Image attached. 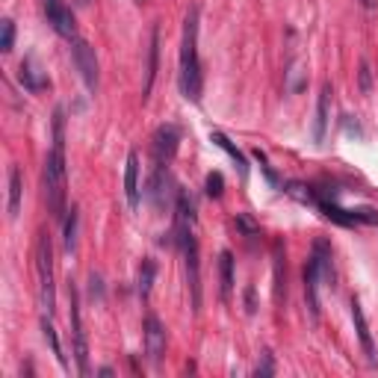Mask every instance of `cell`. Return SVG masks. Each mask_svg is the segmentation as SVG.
Listing matches in <instances>:
<instances>
[{
    "label": "cell",
    "instance_id": "6",
    "mask_svg": "<svg viewBox=\"0 0 378 378\" xmlns=\"http://www.w3.org/2000/svg\"><path fill=\"white\" fill-rule=\"evenodd\" d=\"M42 9H45V18L47 24L54 27L62 39H77V21H74V12L62 3V0H42Z\"/></svg>",
    "mask_w": 378,
    "mask_h": 378
},
{
    "label": "cell",
    "instance_id": "10",
    "mask_svg": "<svg viewBox=\"0 0 378 378\" xmlns=\"http://www.w3.org/2000/svg\"><path fill=\"white\" fill-rule=\"evenodd\" d=\"M351 322H355V331H358V340H361V346H363V355H367L370 363H375L378 361L375 343H372L370 325H367V319H363V310H361V301L358 298H351Z\"/></svg>",
    "mask_w": 378,
    "mask_h": 378
},
{
    "label": "cell",
    "instance_id": "16",
    "mask_svg": "<svg viewBox=\"0 0 378 378\" xmlns=\"http://www.w3.org/2000/svg\"><path fill=\"white\" fill-rule=\"evenodd\" d=\"M219 275H222V298L231 301V293H234V255L231 251H222L219 255Z\"/></svg>",
    "mask_w": 378,
    "mask_h": 378
},
{
    "label": "cell",
    "instance_id": "1",
    "mask_svg": "<svg viewBox=\"0 0 378 378\" xmlns=\"http://www.w3.org/2000/svg\"><path fill=\"white\" fill-rule=\"evenodd\" d=\"M201 86H204V74H201V59H198V9H189L183 21V45H181V92L186 100L198 104Z\"/></svg>",
    "mask_w": 378,
    "mask_h": 378
},
{
    "label": "cell",
    "instance_id": "13",
    "mask_svg": "<svg viewBox=\"0 0 378 378\" xmlns=\"http://www.w3.org/2000/svg\"><path fill=\"white\" fill-rule=\"evenodd\" d=\"M331 83L322 86L319 92V104H317V121H313V142L325 139V128H328V107H331Z\"/></svg>",
    "mask_w": 378,
    "mask_h": 378
},
{
    "label": "cell",
    "instance_id": "23",
    "mask_svg": "<svg viewBox=\"0 0 378 378\" xmlns=\"http://www.w3.org/2000/svg\"><path fill=\"white\" fill-rule=\"evenodd\" d=\"M204 189H207L210 198H222V192H225V178H222L219 172H210L207 181H204Z\"/></svg>",
    "mask_w": 378,
    "mask_h": 378
},
{
    "label": "cell",
    "instance_id": "3",
    "mask_svg": "<svg viewBox=\"0 0 378 378\" xmlns=\"http://www.w3.org/2000/svg\"><path fill=\"white\" fill-rule=\"evenodd\" d=\"M36 272H39L42 310L50 317L56 308V293H54V248H50L47 231H39V239H36Z\"/></svg>",
    "mask_w": 378,
    "mask_h": 378
},
{
    "label": "cell",
    "instance_id": "21",
    "mask_svg": "<svg viewBox=\"0 0 378 378\" xmlns=\"http://www.w3.org/2000/svg\"><path fill=\"white\" fill-rule=\"evenodd\" d=\"M42 331H45V340L50 343V349H54V355H56V361L62 363V367H68V361H66V355H62V346H59V340H56V331H54V325H50L47 319H42Z\"/></svg>",
    "mask_w": 378,
    "mask_h": 378
},
{
    "label": "cell",
    "instance_id": "28",
    "mask_svg": "<svg viewBox=\"0 0 378 378\" xmlns=\"http://www.w3.org/2000/svg\"><path fill=\"white\" fill-rule=\"evenodd\" d=\"M245 305H248V308H245L248 313H255V289H251V287L245 289Z\"/></svg>",
    "mask_w": 378,
    "mask_h": 378
},
{
    "label": "cell",
    "instance_id": "7",
    "mask_svg": "<svg viewBox=\"0 0 378 378\" xmlns=\"http://www.w3.org/2000/svg\"><path fill=\"white\" fill-rule=\"evenodd\" d=\"M178 130L172 128V124H162V128H157L154 133V162L160 169H169V162L174 157V151H178Z\"/></svg>",
    "mask_w": 378,
    "mask_h": 378
},
{
    "label": "cell",
    "instance_id": "14",
    "mask_svg": "<svg viewBox=\"0 0 378 378\" xmlns=\"http://www.w3.org/2000/svg\"><path fill=\"white\" fill-rule=\"evenodd\" d=\"M18 80L24 83V89L33 92V95L47 89V77H45V74H42L39 68H36V62H33V59H24V62H21V68H18Z\"/></svg>",
    "mask_w": 378,
    "mask_h": 378
},
{
    "label": "cell",
    "instance_id": "8",
    "mask_svg": "<svg viewBox=\"0 0 378 378\" xmlns=\"http://www.w3.org/2000/svg\"><path fill=\"white\" fill-rule=\"evenodd\" d=\"M145 351H148L151 363H160L162 355H166V328H162V322L154 313L145 317Z\"/></svg>",
    "mask_w": 378,
    "mask_h": 378
},
{
    "label": "cell",
    "instance_id": "25",
    "mask_svg": "<svg viewBox=\"0 0 378 378\" xmlns=\"http://www.w3.org/2000/svg\"><path fill=\"white\" fill-rule=\"evenodd\" d=\"M236 225H239V228H243V231H245V236H248V239H255V236H260V228H257V225H255V222H251L248 216H236Z\"/></svg>",
    "mask_w": 378,
    "mask_h": 378
},
{
    "label": "cell",
    "instance_id": "26",
    "mask_svg": "<svg viewBox=\"0 0 378 378\" xmlns=\"http://www.w3.org/2000/svg\"><path fill=\"white\" fill-rule=\"evenodd\" d=\"M272 355L269 351H263V363H257V375H272Z\"/></svg>",
    "mask_w": 378,
    "mask_h": 378
},
{
    "label": "cell",
    "instance_id": "17",
    "mask_svg": "<svg viewBox=\"0 0 378 378\" xmlns=\"http://www.w3.org/2000/svg\"><path fill=\"white\" fill-rule=\"evenodd\" d=\"M157 56H160V30H151V47H148V71H145V95L151 92L157 77Z\"/></svg>",
    "mask_w": 378,
    "mask_h": 378
},
{
    "label": "cell",
    "instance_id": "2",
    "mask_svg": "<svg viewBox=\"0 0 378 378\" xmlns=\"http://www.w3.org/2000/svg\"><path fill=\"white\" fill-rule=\"evenodd\" d=\"M42 183H45V201L54 219L66 216V145H56L45 160L42 169Z\"/></svg>",
    "mask_w": 378,
    "mask_h": 378
},
{
    "label": "cell",
    "instance_id": "9",
    "mask_svg": "<svg viewBox=\"0 0 378 378\" xmlns=\"http://www.w3.org/2000/svg\"><path fill=\"white\" fill-rule=\"evenodd\" d=\"M124 195H128L130 210H139V154L130 151L128 169H124Z\"/></svg>",
    "mask_w": 378,
    "mask_h": 378
},
{
    "label": "cell",
    "instance_id": "22",
    "mask_svg": "<svg viewBox=\"0 0 378 378\" xmlns=\"http://www.w3.org/2000/svg\"><path fill=\"white\" fill-rule=\"evenodd\" d=\"M287 192L293 195V198H298V201H305V204H319V195L313 192L310 186H305V183H289Z\"/></svg>",
    "mask_w": 378,
    "mask_h": 378
},
{
    "label": "cell",
    "instance_id": "20",
    "mask_svg": "<svg viewBox=\"0 0 378 378\" xmlns=\"http://www.w3.org/2000/svg\"><path fill=\"white\" fill-rule=\"evenodd\" d=\"M12 45H15V21L3 18V21H0V50L9 54Z\"/></svg>",
    "mask_w": 378,
    "mask_h": 378
},
{
    "label": "cell",
    "instance_id": "15",
    "mask_svg": "<svg viewBox=\"0 0 378 378\" xmlns=\"http://www.w3.org/2000/svg\"><path fill=\"white\" fill-rule=\"evenodd\" d=\"M210 139L213 142H216L222 151H225V154H228L234 162H236V169H239V178H248V162H245V157H243V151H239L231 139H228V136H225V133H219V130H213L210 133Z\"/></svg>",
    "mask_w": 378,
    "mask_h": 378
},
{
    "label": "cell",
    "instance_id": "4",
    "mask_svg": "<svg viewBox=\"0 0 378 378\" xmlns=\"http://www.w3.org/2000/svg\"><path fill=\"white\" fill-rule=\"evenodd\" d=\"M178 245L183 248V263H186V281H189V296H192V310H201V272H198V243L192 228L189 231H174Z\"/></svg>",
    "mask_w": 378,
    "mask_h": 378
},
{
    "label": "cell",
    "instance_id": "12",
    "mask_svg": "<svg viewBox=\"0 0 378 378\" xmlns=\"http://www.w3.org/2000/svg\"><path fill=\"white\" fill-rule=\"evenodd\" d=\"M310 260L317 263L322 284H331L334 281V266H331V245H328V239H317V243H313Z\"/></svg>",
    "mask_w": 378,
    "mask_h": 378
},
{
    "label": "cell",
    "instance_id": "24",
    "mask_svg": "<svg viewBox=\"0 0 378 378\" xmlns=\"http://www.w3.org/2000/svg\"><path fill=\"white\" fill-rule=\"evenodd\" d=\"M74 245H77V210H71L66 219V251H74Z\"/></svg>",
    "mask_w": 378,
    "mask_h": 378
},
{
    "label": "cell",
    "instance_id": "11",
    "mask_svg": "<svg viewBox=\"0 0 378 378\" xmlns=\"http://www.w3.org/2000/svg\"><path fill=\"white\" fill-rule=\"evenodd\" d=\"M319 269H317V263L308 260V266H305V298H308V310H310V317L313 319H319Z\"/></svg>",
    "mask_w": 378,
    "mask_h": 378
},
{
    "label": "cell",
    "instance_id": "18",
    "mask_svg": "<svg viewBox=\"0 0 378 378\" xmlns=\"http://www.w3.org/2000/svg\"><path fill=\"white\" fill-rule=\"evenodd\" d=\"M21 195H24V183H21V172L18 166L9 169V216L15 219L21 210Z\"/></svg>",
    "mask_w": 378,
    "mask_h": 378
},
{
    "label": "cell",
    "instance_id": "5",
    "mask_svg": "<svg viewBox=\"0 0 378 378\" xmlns=\"http://www.w3.org/2000/svg\"><path fill=\"white\" fill-rule=\"evenodd\" d=\"M71 56H74V66H77L80 77L86 83L89 92H98V83H100V74H98V56H95V47L83 39H74L71 47Z\"/></svg>",
    "mask_w": 378,
    "mask_h": 378
},
{
    "label": "cell",
    "instance_id": "19",
    "mask_svg": "<svg viewBox=\"0 0 378 378\" xmlns=\"http://www.w3.org/2000/svg\"><path fill=\"white\" fill-rule=\"evenodd\" d=\"M154 275H157V263L145 257L142 260V266H139V296L148 298L151 296V287H154Z\"/></svg>",
    "mask_w": 378,
    "mask_h": 378
},
{
    "label": "cell",
    "instance_id": "27",
    "mask_svg": "<svg viewBox=\"0 0 378 378\" xmlns=\"http://www.w3.org/2000/svg\"><path fill=\"white\" fill-rule=\"evenodd\" d=\"M361 89L370 92V66L367 62H361Z\"/></svg>",
    "mask_w": 378,
    "mask_h": 378
},
{
    "label": "cell",
    "instance_id": "29",
    "mask_svg": "<svg viewBox=\"0 0 378 378\" xmlns=\"http://www.w3.org/2000/svg\"><path fill=\"white\" fill-rule=\"evenodd\" d=\"M361 6H363V9H372V6H375V0H361Z\"/></svg>",
    "mask_w": 378,
    "mask_h": 378
}]
</instances>
